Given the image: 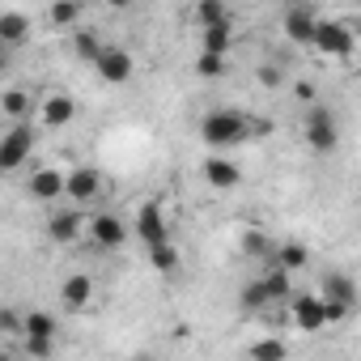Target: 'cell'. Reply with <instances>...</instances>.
<instances>
[{"label":"cell","mask_w":361,"mask_h":361,"mask_svg":"<svg viewBox=\"0 0 361 361\" xmlns=\"http://www.w3.org/2000/svg\"><path fill=\"white\" fill-rule=\"evenodd\" d=\"M22 348H26V357H35V361H47L51 357V340H22Z\"/></svg>","instance_id":"33"},{"label":"cell","mask_w":361,"mask_h":361,"mask_svg":"<svg viewBox=\"0 0 361 361\" xmlns=\"http://www.w3.org/2000/svg\"><path fill=\"white\" fill-rule=\"evenodd\" d=\"M230 47H234V22L213 26V30H200V51H209V56H230Z\"/></svg>","instance_id":"21"},{"label":"cell","mask_w":361,"mask_h":361,"mask_svg":"<svg viewBox=\"0 0 361 361\" xmlns=\"http://www.w3.org/2000/svg\"><path fill=\"white\" fill-rule=\"evenodd\" d=\"M149 264H153V272L174 276V272H178V264H183V255H178V247H174V243H161V247H153V251H149Z\"/></svg>","instance_id":"27"},{"label":"cell","mask_w":361,"mask_h":361,"mask_svg":"<svg viewBox=\"0 0 361 361\" xmlns=\"http://www.w3.org/2000/svg\"><path fill=\"white\" fill-rule=\"evenodd\" d=\"M200 170H204V183L209 188H217V192H230V188H238L243 183V170H238V161H230V157H204L200 161Z\"/></svg>","instance_id":"13"},{"label":"cell","mask_w":361,"mask_h":361,"mask_svg":"<svg viewBox=\"0 0 361 361\" xmlns=\"http://www.w3.org/2000/svg\"><path fill=\"white\" fill-rule=\"evenodd\" d=\"M268 128H272V123L251 119L247 111H234V106L209 111V115L200 119V136H204V145H213V149H234V145H243V140H251L255 132H268Z\"/></svg>","instance_id":"1"},{"label":"cell","mask_w":361,"mask_h":361,"mask_svg":"<svg viewBox=\"0 0 361 361\" xmlns=\"http://www.w3.org/2000/svg\"><path fill=\"white\" fill-rule=\"evenodd\" d=\"M196 77H204V81L226 77V56H209V51H200V56H196Z\"/></svg>","instance_id":"30"},{"label":"cell","mask_w":361,"mask_h":361,"mask_svg":"<svg viewBox=\"0 0 361 361\" xmlns=\"http://www.w3.org/2000/svg\"><path fill=\"white\" fill-rule=\"evenodd\" d=\"M302 136H306V145H310L314 153H331V149L340 145V128H336V115H331L323 102L306 106V119H302Z\"/></svg>","instance_id":"4"},{"label":"cell","mask_w":361,"mask_h":361,"mask_svg":"<svg viewBox=\"0 0 361 361\" xmlns=\"http://www.w3.org/2000/svg\"><path fill=\"white\" fill-rule=\"evenodd\" d=\"M73 51H77V60L98 64V60H102V51H106V43H102V35H98V30H73Z\"/></svg>","instance_id":"22"},{"label":"cell","mask_w":361,"mask_h":361,"mask_svg":"<svg viewBox=\"0 0 361 361\" xmlns=\"http://www.w3.org/2000/svg\"><path fill=\"white\" fill-rule=\"evenodd\" d=\"M255 77H259V85H264V90H281V85H285V68H281V64H272V60H268V64H259V68H255Z\"/></svg>","instance_id":"32"},{"label":"cell","mask_w":361,"mask_h":361,"mask_svg":"<svg viewBox=\"0 0 361 361\" xmlns=\"http://www.w3.org/2000/svg\"><path fill=\"white\" fill-rule=\"evenodd\" d=\"M60 302H64L68 310H85V306L94 302V276H85V272H68L64 285H60Z\"/></svg>","instance_id":"15"},{"label":"cell","mask_w":361,"mask_h":361,"mask_svg":"<svg viewBox=\"0 0 361 361\" xmlns=\"http://www.w3.org/2000/svg\"><path fill=\"white\" fill-rule=\"evenodd\" d=\"M272 264H276V268H285V272L293 276V272H302V268L310 264V251H306L302 243H281V247H276V259H272Z\"/></svg>","instance_id":"24"},{"label":"cell","mask_w":361,"mask_h":361,"mask_svg":"<svg viewBox=\"0 0 361 361\" xmlns=\"http://www.w3.org/2000/svg\"><path fill=\"white\" fill-rule=\"evenodd\" d=\"M264 285H268V293H272V302H276V306L298 298V293H293V276H289L285 268H276V264H268V272H264Z\"/></svg>","instance_id":"23"},{"label":"cell","mask_w":361,"mask_h":361,"mask_svg":"<svg viewBox=\"0 0 361 361\" xmlns=\"http://www.w3.org/2000/svg\"><path fill=\"white\" fill-rule=\"evenodd\" d=\"M0 331H5L9 340H22V336H26V319H22L13 306H5V310H0Z\"/></svg>","instance_id":"31"},{"label":"cell","mask_w":361,"mask_h":361,"mask_svg":"<svg viewBox=\"0 0 361 361\" xmlns=\"http://www.w3.org/2000/svg\"><path fill=\"white\" fill-rule=\"evenodd\" d=\"M314 47H319L323 56L348 60V56H353V47H357V35H353L344 22H319V39H314Z\"/></svg>","instance_id":"10"},{"label":"cell","mask_w":361,"mask_h":361,"mask_svg":"<svg viewBox=\"0 0 361 361\" xmlns=\"http://www.w3.org/2000/svg\"><path fill=\"white\" fill-rule=\"evenodd\" d=\"M26 35H30V18L22 9H5V13H0V43H5V47L26 43Z\"/></svg>","instance_id":"17"},{"label":"cell","mask_w":361,"mask_h":361,"mask_svg":"<svg viewBox=\"0 0 361 361\" xmlns=\"http://www.w3.org/2000/svg\"><path fill=\"white\" fill-rule=\"evenodd\" d=\"M132 361H157V357H153V353H136Z\"/></svg>","instance_id":"35"},{"label":"cell","mask_w":361,"mask_h":361,"mask_svg":"<svg viewBox=\"0 0 361 361\" xmlns=\"http://www.w3.org/2000/svg\"><path fill=\"white\" fill-rule=\"evenodd\" d=\"M136 238L153 251L161 243H170V226H166V213H161V200H145L140 213H136Z\"/></svg>","instance_id":"5"},{"label":"cell","mask_w":361,"mask_h":361,"mask_svg":"<svg viewBox=\"0 0 361 361\" xmlns=\"http://www.w3.org/2000/svg\"><path fill=\"white\" fill-rule=\"evenodd\" d=\"M192 18H196V26H200V30H213V26H226V22H234V18H230V9L221 5V0H200Z\"/></svg>","instance_id":"25"},{"label":"cell","mask_w":361,"mask_h":361,"mask_svg":"<svg viewBox=\"0 0 361 361\" xmlns=\"http://www.w3.org/2000/svg\"><path fill=\"white\" fill-rule=\"evenodd\" d=\"M47 238L51 243H73V238H81V213L77 209H56L51 217H47Z\"/></svg>","instance_id":"16"},{"label":"cell","mask_w":361,"mask_h":361,"mask_svg":"<svg viewBox=\"0 0 361 361\" xmlns=\"http://www.w3.org/2000/svg\"><path fill=\"white\" fill-rule=\"evenodd\" d=\"M289 323H293L298 331H319V327H327V306H323V298H319V293H298V298L289 302Z\"/></svg>","instance_id":"8"},{"label":"cell","mask_w":361,"mask_h":361,"mask_svg":"<svg viewBox=\"0 0 361 361\" xmlns=\"http://www.w3.org/2000/svg\"><path fill=\"white\" fill-rule=\"evenodd\" d=\"M293 94H298V102H306V106H314V102H319L314 81H298V85H293Z\"/></svg>","instance_id":"34"},{"label":"cell","mask_w":361,"mask_h":361,"mask_svg":"<svg viewBox=\"0 0 361 361\" xmlns=\"http://www.w3.org/2000/svg\"><path fill=\"white\" fill-rule=\"evenodd\" d=\"M98 196H102V170H98V166H73V170H68V192H64V200L90 204V200H98Z\"/></svg>","instance_id":"9"},{"label":"cell","mask_w":361,"mask_h":361,"mask_svg":"<svg viewBox=\"0 0 361 361\" xmlns=\"http://www.w3.org/2000/svg\"><path fill=\"white\" fill-rule=\"evenodd\" d=\"M0 111H5L13 123H26V119H35V98L26 94V90H5V94H0Z\"/></svg>","instance_id":"20"},{"label":"cell","mask_w":361,"mask_h":361,"mask_svg":"<svg viewBox=\"0 0 361 361\" xmlns=\"http://www.w3.org/2000/svg\"><path fill=\"white\" fill-rule=\"evenodd\" d=\"M77 119V102H73V94H47L43 102H39V123L43 128H68Z\"/></svg>","instance_id":"12"},{"label":"cell","mask_w":361,"mask_h":361,"mask_svg":"<svg viewBox=\"0 0 361 361\" xmlns=\"http://www.w3.org/2000/svg\"><path fill=\"white\" fill-rule=\"evenodd\" d=\"M285 357H289V348H285V340H281V336L255 340V344L247 348V361H285Z\"/></svg>","instance_id":"28"},{"label":"cell","mask_w":361,"mask_h":361,"mask_svg":"<svg viewBox=\"0 0 361 361\" xmlns=\"http://www.w3.org/2000/svg\"><path fill=\"white\" fill-rule=\"evenodd\" d=\"M276 247H281V243H272L268 230H255V226L243 230V255H247V259H268V264H272V259H276Z\"/></svg>","instance_id":"18"},{"label":"cell","mask_w":361,"mask_h":361,"mask_svg":"<svg viewBox=\"0 0 361 361\" xmlns=\"http://www.w3.org/2000/svg\"><path fill=\"white\" fill-rule=\"evenodd\" d=\"M238 306H243L247 314H264L268 306H276L272 293H268V285H264V276H255V281H247V285L238 289Z\"/></svg>","instance_id":"19"},{"label":"cell","mask_w":361,"mask_h":361,"mask_svg":"<svg viewBox=\"0 0 361 361\" xmlns=\"http://www.w3.org/2000/svg\"><path fill=\"white\" fill-rule=\"evenodd\" d=\"M323 306H327V323H340L357 310V285L348 272H323Z\"/></svg>","instance_id":"2"},{"label":"cell","mask_w":361,"mask_h":361,"mask_svg":"<svg viewBox=\"0 0 361 361\" xmlns=\"http://www.w3.org/2000/svg\"><path fill=\"white\" fill-rule=\"evenodd\" d=\"M90 238H94L102 251H115V247L128 243V226H123L115 213H94V221H90Z\"/></svg>","instance_id":"14"},{"label":"cell","mask_w":361,"mask_h":361,"mask_svg":"<svg viewBox=\"0 0 361 361\" xmlns=\"http://www.w3.org/2000/svg\"><path fill=\"white\" fill-rule=\"evenodd\" d=\"M35 140H39L35 119L13 123L5 136H0V170H22V166H26V157L35 153Z\"/></svg>","instance_id":"3"},{"label":"cell","mask_w":361,"mask_h":361,"mask_svg":"<svg viewBox=\"0 0 361 361\" xmlns=\"http://www.w3.org/2000/svg\"><path fill=\"white\" fill-rule=\"evenodd\" d=\"M285 35H289V43H298V47H314V39H319V18H314V9L289 5V9H285Z\"/></svg>","instance_id":"11"},{"label":"cell","mask_w":361,"mask_h":361,"mask_svg":"<svg viewBox=\"0 0 361 361\" xmlns=\"http://www.w3.org/2000/svg\"><path fill=\"white\" fill-rule=\"evenodd\" d=\"M47 18H51V26H64V30H73V26L81 22V5H73V0H56V5L47 9Z\"/></svg>","instance_id":"29"},{"label":"cell","mask_w":361,"mask_h":361,"mask_svg":"<svg viewBox=\"0 0 361 361\" xmlns=\"http://www.w3.org/2000/svg\"><path fill=\"white\" fill-rule=\"evenodd\" d=\"M26 192H30V200H39V204L64 200V192H68V174H60V170H51V166H35V174L26 178Z\"/></svg>","instance_id":"6"},{"label":"cell","mask_w":361,"mask_h":361,"mask_svg":"<svg viewBox=\"0 0 361 361\" xmlns=\"http://www.w3.org/2000/svg\"><path fill=\"white\" fill-rule=\"evenodd\" d=\"M56 331H60V323H56L47 310H30V314H26V336H22V340H56Z\"/></svg>","instance_id":"26"},{"label":"cell","mask_w":361,"mask_h":361,"mask_svg":"<svg viewBox=\"0 0 361 361\" xmlns=\"http://www.w3.org/2000/svg\"><path fill=\"white\" fill-rule=\"evenodd\" d=\"M94 73H98L106 85H123V81H132V73H136V60H132V51H128V47H115V43H106V51H102V60L94 64Z\"/></svg>","instance_id":"7"}]
</instances>
